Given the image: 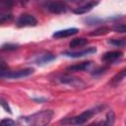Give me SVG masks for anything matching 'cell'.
Masks as SVG:
<instances>
[{"label": "cell", "instance_id": "cell-1", "mask_svg": "<svg viewBox=\"0 0 126 126\" xmlns=\"http://www.w3.org/2000/svg\"><path fill=\"white\" fill-rule=\"evenodd\" d=\"M53 117V111L51 109H44L27 116L19 117L18 123L21 125L30 126H43L48 124Z\"/></svg>", "mask_w": 126, "mask_h": 126}, {"label": "cell", "instance_id": "cell-2", "mask_svg": "<svg viewBox=\"0 0 126 126\" xmlns=\"http://www.w3.org/2000/svg\"><path fill=\"white\" fill-rule=\"evenodd\" d=\"M104 107H105V105H103V104L96 105V106H94L93 108H90L88 110H85L84 112H82L81 114H79V115H77L75 117L62 120L61 123H63V124H73V125H81V124H84L87 121H89L93 116H94L98 112H100Z\"/></svg>", "mask_w": 126, "mask_h": 126}, {"label": "cell", "instance_id": "cell-3", "mask_svg": "<svg viewBox=\"0 0 126 126\" xmlns=\"http://www.w3.org/2000/svg\"><path fill=\"white\" fill-rule=\"evenodd\" d=\"M42 6L52 14H62V13H65L67 10V6L63 1L46 0L42 4Z\"/></svg>", "mask_w": 126, "mask_h": 126}, {"label": "cell", "instance_id": "cell-4", "mask_svg": "<svg viewBox=\"0 0 126 126\" xmlns=\"http://www.w3.org/2000/svg\"><path fill=\"white\" fill-rule=\"evenodd\" d=\"M33 73L32 68H26V69H20L16 71H3L0 72V77L3 79H20L24 77H28Z\"/></svg>", "mask_w": 126, "mask_h": 126}, {"label": "cell", "instance_id": "cell-5", "mask_svg": "<svg viewBox=\"0 0 126 126\" xmlns=\"http://www.w3.org/2000/svg\"><path fill=\"white\" fill-rule=\"evenodd\" d=\"M16 24L20 28H24V27H34V26L37 25V20L32 15L24 13V14H22L18 18Z\"/></svg>", "mask_w": 126, "mask_h": 126}, {"label": "cell", "instance_id": "cell-6", "mask_svg": "<svg viewBox=\"0 0 126 126\" xmlns=\"http://www.w3.org/2000/svg\"><path fill=\"white\" fill-rule=\"evenodd\" d=\"M54 59H55V55H53L50 52H39L37 55H35L32 58V61L37 65H43L53 61Z\"/></svg>", "mask_w": 126, "mask_h": 126}, {"label": "cell", "instance_id": "cell-7", "mask_svg": "<svg viewBox=\"0 0 126 126\" xmlns=\"http://www.w3.org/2000/svg\"><path fill=\"white\" fill-rule=\"evenodd\" d=\"M96 52V48L95 47H89L85 50H81V51H64L63 55L68 56V57H73V58H78V57H83L89 54H93Z\"/></svg>", "mask_w": 126, "mask_h": 126}, {"label": "cell", "instance_id": "cell-8", "mask_svg": "<svg viewBox=\"0 0 126 126\" xmlns=\"http://www.w3.org/2000/svg\"><path fill=\"white\" fill-rule=\"evenodd\" d=\"M60 82L63 84H67V85H71L73 87L79 88V87H84L85 84L83 81H81L79 78L76 77H71V76H62L60 78Z\"/></svg>", "mask_w": 126, "mask_h": 126}, {"label": "cell", "instance_id": "cell-9", "mask_svg": "<svg viewBox=\"0 0 126 126\" xmlns=\"http://www.w3.org/2000/svg\"><path fill=\"white\" fill-rule=\"evenodd\" d=\"M97 4H98V1H90V2H88V3H86V4H84V5H82V6L78 7V8H76V9L74 10V13H75L76 15L86 14V13L90 12L93 8H94Z\"/></svg>", "mask_w": 126, "mask_h": 126}, {"label": "cell", "instance_id": "cell-10", "mask_svg": "<svg viewBox=\"0 0 126 126\" xmlns=\"http://www.w3.org/2000/svg\"><path fill=\"white\" fill-rule=\"evenodd\" d=\"M122 52L119 51V50H114V51H108V52H105L101 59L103 62H106V63H111V62H114L115 60L119 59L121 56H122Z\"/></svg>", "mask_w": 126, "mask_h": 126}, {"label": "cell", "instance_id": "cell-11", "mask_svg": "<svg viewBox=\"0 0 126 126\" xmlns=\"http://www.w3.org/2000/svg\"><path fill=\"white\" fill-rule=\"evenodd\" d=\"M79 32V30L77 28H71V29H65V30H60L55 32L52 36L55 38H62V37H68L71 36L73 34H76Z\"/></svg>", "mask_w": 126, "mask_h": 126}, {"label": "cell", "instance_id": "cell-12", "mask_svg": "<svg viewBox=\"0 0 126 126\" xmlns=\"http://www.w3.org/2000/svg\"><path fill=\"white\" fill-rule=\"evenodd\" d=\"M91 64H92L91 61H84V62L78 63V64H74V65L69 66L67 68V71H69V72H80V71H84V70L88 69L91 66Z\"/></svg>", "mask_w": 126, "mask_h": 126}, {"label": "cell", "instance_id": "cell-13", "mask_svg": "<svg viewBox=\"0 0 126 126\" xmlns=\"http://www.w3.org/2000/svg\"><path fill=\"white\" fill-rule=\"evenodd\" d=\"M88 43V39L87 38H83V37H80V38H74L70 41L69 43V46L70 48H77V47H82L84 45H86Z\"/></svg>", "mask_w": 126, "mask_h": 126}, {"label": "cell", "instance_id": "cell-14", "mask_svg": "<svg viewBox=\"0 0 126 126\" xmlns=\"http://www.w3.org/2000/svg\"><path fill=\"white\" fill-rule=\"evenodd\" d=\"M125 77H126V68L123 69V70H121L119 73H117V74L112 78V80H111V82H110V85L116 86V85L119 84Z\"/></svg>", "mask_w": 126, "mask_h": 126}, {"label": "cell", "instance_id": "cell-15", "mask_svg": "<svg viewBox=\"0 0 126 126\" xmlns=\"http://www.w3.org/2000/svg\"><path fill=\"white\" fill-rule=\"evenodd\" d=\"M110 32V29L107 28V27H100L94 31H93L92 32H90L89 34L91 36H97V35H103V34H106Z\"/></svg>", "mask_w": 126, "mask_h": 126}, {"label": "cell", "instance_id": "cell-16", "mask_svg": "<svg viewBox=\"0 0 126 126\" xmlns=\"http://www.w3.org/2000/svg\"><path fill=\"white\" fill-rule=\"evenodd\" d=\"M114 120H115V114L112 110L108 111L106 116H105V120L102 121V122H99L98 124H102V125H112L114 123Z\"/></svg>", "mask_w": 126, "mask_h": 126}, {"label": "cell", "instance_id": "cell-17", "mask_svg": "<svg viewBox=\"0 0 126 126\" xmlns=\"http://www.w3.org/2000/svg\"><path fill=\"white\" fill-rule=\"evenodd\" d=\"M108 42L114 46L123 47L124 45H126V38H113V39H110Z\"/></svg>", "mask_w": 126, "mask_h": 126}, {"label": "cell", "instance_id": "cell-18", "mask_svg": "<svg viewBox=\"0 0 126 126\" xmlns=\"http://www.w3.org/2000/svg\"><path fill=\"white\" fill-rule=\"evenodd\" d=\"M12 19V14L11 13H8V12H1L0 14V23L1 24H4L8 21H10Z\"/></svg>", "mask_w": 126, "mask_h": 126}, {"label": "cell", "instance_id": "cell-19", "mask_svg": "<svg viewBox=\"0 0 126 126\" xmlns=\"http://www.w3.org/2000/svg\"><path fill=\"white\" fill-rule=\"evenodd\" d=\"M19 45L18 44H15V43H4L1 47V49L3 51H10V50H16L18 49Z\"/></svg>", "mask_w": 126, "mask_h": 126}, {"label": "cell", "instance_id": "cell-20", "mask_svg": "<svg viewBox=\"0 0 126 126\" xmlns=\"http://www.w3.org/2000/svg\"><path fill=\"white\" fill-rule=\"evenodd\" d=\"M112 30L115 32L118 33H126V24H121V25H116L112 28Z\"/></svg>", "mask_w": 126, "mask_h": 126}, {"label": "cell", "instance_id": "cell-21", "mask_svg": "<svg viewBox=\"0 0 126 126\" xmlns=\"http://www.w3.org/2000/svg\"><path fill=\"white\" fill-rule=\"evenodd\" d=\"M1 6L5 7L7 9H10L13 5H14V0H0Z\"/></svg>", "mask_w": 126, "mask_h": 126}, {"label": "cell", "instance_id": "cell-22", "mask_svg": "<svg viewBox=\"0 0 126 126\" xmlns=\"http://www.w3.org/2000/svg\"><path fill=\"white\" fill-rule=\"evenodd\" d=\"M0 103H1V105H2V107L4 108V110L5 111H7V112H9V113H12V110H11V108H10V106L8 105V103L5 101V99L3 98V97H1L0 98Z\"/></svg>", "mask_w": 126, "mask_h": 126}, {"label": "cell", "instance_id": "cell-23", "mask_svg": "<svg viewBox=\"0 0 126 126\" xmlns=\"http://www.w3.org/2000/svg\"><path fill=\"white\" fill-rule=\"evenodd\" d=\"M1 124L2 125H7V126H14L16 125V121H13L11 119H2L1 120Z\"/></svg>", "mask_w": 126, "mask_h": 126}, {"label": "cell", "instance_id": "cell-24", "mask_svg": "<svg viewBox=\"0 0 126 126\" xmlns=\"http://www.w3.org/2000/svg\"><path fill=\"white\" fill-rule=\"evenodd\" d=\"M86 23H88L89 25H94V24H97L98 22H100V19H96V18H88L85 20Z\"/></svg>", "mask_w": 126, "mask_h": 126}, {"label": "cell", "instance_id": "cell-25", "mask_svg": "<svg viewBox=\"0 0 126 126\" xmlns=\"http://www.w3.org/2000/svg\"><path fill=\"white\" fill-rule=\"evenodd\" d=\"M69 1L74 2V3H80V2H83V1H85V0H69Z\"/></svg>", "mask_w": 126, "mask_h": 126}]
</instances>
